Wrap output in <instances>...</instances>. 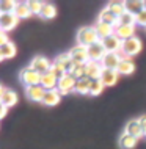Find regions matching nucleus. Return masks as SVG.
<instances>
[{
  "label": "nucleus",
  "mask_w": 146,
  "mask_h": 149,
  "mask_svg": "<svg viewBox=\"0 0 146 149\" xmlns=\"http://www.w3.org/2000/svg\"><path fill=\"white\" fill-rule=\"evenodd\" d=\"M99 41H101V38L97 36L94 27H82V29L77 31V44L79 46L90 47Z\"/></svg>",
  "instance_id": "f257e3e1"
},
{
  "label": "nucleus",
  "mask_w": 146,
  "mask_h": 149,
  "mask_svg": "<svg viewBox=\"0 0 146 149\" xmlns=\"http://www.w3.org/2000/svg\"><path fill=\"white\" fill-rule=\"evenodd\" d=\"M141 47H143V44H141V41L137 36H132V38L126 39V41H123V46H121V52L119 55H124V57H129L132 58L133 55L140 54L141 52Z\"/></svg>",
  "instance_id": "f03ea898"
},
{
  "label": "nucleus",
  "mask_w": 146,
  "mask_h": 149,
  "mask_svg": "<svg viewBox=\"0 0 146 149\" xmlns=\"http://www.w3.org/2000/svg\"><path fill=\"white\" fill-rule=\"evenodd\" d=\"M41 75L43 74H39V72H36L35 69H31L30 66L24 68V69L19 72V79H21V82L25 85V88L39 85V83H41Z\"/></svg>",
  "instance_id": "7ed1b4c3"
},
{
  "label": "nucleus",
  "mask_w": 146,
  "mask_h": 149,
  "mask_svg": "<svg viewBox=\"0 0 146 149\" xmlns=\"http://www.w3.org/2000/svg\"><path fill=\"white\" fill-rule=\"evenodd\" d=\"M75 83H77V80L72 77L71 74H66V75H63L61 79H58V86H57V90L60 91L61 96L69 94V93H74Z\"/></svg>",
  "instance_id": "20e7f679"
},
{
  "label": "nucleus",
  "mask_w": 146,
  "mask_h": 149,
  "mask_svg": "<svg viewBox=\"0 0 146 149\" xmlns=\"http://www.w3.org/2000/svg\"><path fill=\"white\" fill-rule=\"evenodd\" d=\"M69 55H71L72 61H74L75 64H87L88 61H90V57H88V47L79 46V44L69 50Z\"/></svg>",
  "instance_id": "39448f33"
},
{
  "label": "nucleus",
  "mask_w": 146,
  "mask_h": 149,
  "mask_svg": "<svg viewBox=\"0 0 146 149\" xmlns=\"http://www.w3.org/2000/svg\"><path fill=\"white\" fill-rule=\"evenodd\" d=\"M52 63H54L55 66H58L60 69H63L64 72H66V74H71L72 68H74V61H72L69 52H63V54L57 55L55 60H54Z\"/></svg>",
  "instance_id": "423d86ee"
},
{
  "label": "nucleus",
  "mask_w": 146,
  "mask_h": 149,
  "mask_svg": "<svg viewBox=\"0 0 146 149\" xmlns=\"http://www.w3.org/2000/svg\"><path fill=\"white\" fill-rule=\"evenodd\" d=\"M30 68L35 69L36 72H39V74H46V72L50 71L52 61L47 60L46 57H43V55H36V57L30 61Z\"/></svg>",
  "instance_id": "0eeeda50"
},
{
  "label": "nucleus",
  "mask_w": 146,
  "mask_h": 149,
  "mask_svg": "<svg viewBox=\"0 0 146 149\" xmlns=\"http://www.w3.org/2000/svg\"><path fill=\"white\" fill-rule=\"evenodd\" d=\"M19 19L14 13H6V14H0V30L3 31H11L13 29H16Z\"/></svg>",
  "instance_id": "6e6552de"
},
{
  "label": "nucleus",
  "mask_w": 146,
  "mask_h": 149,
  "mask_svg": "<svg viewBox=\"0 0 146 149\" xmlns=\"http://www.w3.org/2000/svg\"><path fill=\"white\" fill-rule=\"evenodd\" d=\"M119 61H121V55L119 54H115V52H107L105 57L101 60V64H102L104 69H112V71H116L119 66Z\"/></svg>",
  "instance_id": "1a4fd4ad"
},
{
  "label": "nucleus",
  "mask_w": 146,
  "mask_h": 149,
  "mask_svg": "<svg viewBox=\"0 0 146 149\" xmlns=\"http://www.w3.org/2000/svg\"><path fill=\"white\" fill-rule=\"evenodd\" d=\"M124 134L131 135V136H133V138H137V140H140V138L145 136L143 129H141V124L138 123V119H131L129 123H126Z\"/></svg>",
  "instance_id": "9d476101"
},
{
  "label": "nucleus",
  "mask_w": 146,
  "mask_h": 149,
  "mask_svg": "<svg viewBox=\"0 0 146 149\" xmlns=\"http://www.w3.org/2000/svg\"><path fill=\"white\" fill-rule=\"evenodd\" d=\"M101 42H102V46L105 47V50H107V52H115V54H119V52H121L123 41H121L116 35L107 36V38L101 39Z\"/></svg>",
  "instance_id": "9b49d317"
},
{
  "label": "nucleus",
  "mask_w": 146,
  "mask_h": 149,
  "mask_svg": "<svg viewBox=\"0 0 146 149\" xmlns=\"http://www.w3.org/2000/svg\"><path fill=\"white\" fill-rule=\"evenodd\" d=\"M85 66H87V77L90 80H99L101 79V75L104 72V68L101 64V61H91L90 60Z\"/></svg>",
  "instance_id": "f8f14e48"
},
{
  "label": "nucleus",
  "mask_w": 146,
  "mask_h": 149,
  "mask_svg": "<svg viewBox=\"0 0 146 149\" xmlns=\"http://www.w3.org/2000/svg\"><path fill=\"white\" fill-rule=\"evenodd\" d=\"M44 94H46V90H44L41 85L25 88V96L28 97V100H31V102H43Z\"/></svg>",
  "instance_id": "ddd939ff"
},
{
  "label": "nucleus",
  "mask_w": 146,
  "mask_h": 149,
  "mask_svg": "<svg viewBox=\"0 0 146 149\" xmlns=\"http://www.w3.org/2000/svg\"><path fill=\"white\" fill-rule=\"evenodd\" d=\"M105 54H107V50H105V47L102 46L101 41L88 47V57H90L91 61H101L105 57Z\"/></svg>",
  "instance_id": "4468645a"
},
{
  "label": "nucleus",
  "mask_w": 146,
  "mask_h": 149,
  "mask_svg": "<svg viewBox=\"0 0 146 149\" xmlns=\"http://www.w3.org/2000/svg\"><path fill=\"white\" fill-rule=\"evenodd\" d=\"M39 85H41L46 91L57 90V86H58V79H57L55 75L49 71V72H46V74L41 75V83H39Z\"/></svg>",
  "instance_id": "2eb2a0df"
},
{
  "label": "nucleus",
  "mask_w": 146,
  "mask_h": 149,
  "mask_svg": "<svg viewBox=\"0 0 146 149\" xmlns=\"http://www.w3.org/2000/svg\"><path fill=\"white\" fill-rule=\"evenodd\" d=\"M115 35L118 36L121 41H126V39L132 38L135 35V25H116L115 27Z\"/></svg>",
  "instance_id": "dca6fc26"
},
{
  "label": "nucleus",
  "mask_w": 146,
  "mask_h": 149,
  "mask_svg": "<svg viewBox=\"0 0 146 149\" xmlns=\"http://www.w3.org/2000/svg\"><path fill=\"white\" fill-rule=\"evenodd\" d=\"M63 96L60 94L58 90H50V91H46V94H44L43 97V104L47 107H54V105H58L60 100H61Z\"/></svg>",
  "instance_id": "f3484780"
},
{
  "label": "nucleus",
  "mask_w": 146,
  "mask_h": 149,
  "mask_svg": "<svg viewBox=\"0 0 146 149\" xmlns=\"http://www.w3.org/2000/svg\"><path fill=\"white\" fill-rule=\"evenodd\" d=\"M93 27H94L96 33H97V36H99L101 39L107 38V36L115 35V27L108 25V24H104V22H99V21H97V22H96Z\"/></svg>",
  "instance_id": "a211bd4d"
},
{
  "label": "nucleus",
  "mask_w": 146,
  "mask_h": 149,
  "mask_svg": "<svg viewBox=\"0 0 146 149\" xmlns=\"http://www.w3.org/2000/svg\"><path fill=\"white\" fill-rule=\"evenodd\" d=\"M118 74H124V75H129L135 71V64L129 57H124L121 55V61H119V66H118Z\"/></svg>",
  "instance_id": "6ab92c4d"
},
{
  "label": "nucleus",
  "mask_w": 146,
  "mask_h": 149,
  "mask_svg": "<svg viewBox=\"0 0 146 149\" xmlns=\"http://www.w3.org/2000/svg\"><path fill=\"white\" fill-rule=\"evenodd\" d=\"M118 77H119L118 71L104 69V72H102V75H101L99 80L104 83V86H112V85H115V83L118 82Z\"/></svg>",
  "instance_id": "aec40b11"
},
{
  "label": "nucleus",
  "mask_w": 146,
  "mask_h": 149,
  "mask_svg": "<svg viewBox=\"0 0 146 149\" xmlns=\"http://www.w3.org/2000/svg\"><path fill=\"white\" fill-rule=\"evenodd\" d=\"M17 93H16L14 90H10V88H6L5 93H3V96H2V104L5 105L6 108H10V107H14L16 104H17Z\"/></svg>",
  "instance_id": "412c9836"
},
{
  "label": "nucleus",
  "mask_w": 146,
  "mask_h": 149,
  "mask_svg": "<svg viewBox=\"0 0 146 149\" xmlns=\"http://www.w3.org/2000/svg\"><path fill=\"white\" fill-rule=\"evenodd\" d=\"M97 21H99V22H104V24H108V25H112V27H116V25L119 24V22H118V17H116V16L113 14L112 11H108L107 8L99 13V16H97Z\"/></svg>",
  "instance_id": "4be33fe9"
},
{
  "label": "nucleus",
  "mask_w": 146,
  "mask_h": 149,
  "mask_svg": "<svg viewBox=\"0 0 146 149\" xmlns=\"http://www.w3.org/2000/svg\"><path fill=\"white\" fill-rule=\"evenodd\" d=\"M124 8L127 13H131L133 16L140 14L141 11L145 10V2H140V0H131V2H124Z\"/></svg>",
  "instance_id": "5701e85b"
},
{
  "label": "nucleus",
  "mask_w": 146,
  "mask_h": 149,
  "mask_svg": "<svg viewBox=\"0 0 146 149\" xmlns=\"http://www.w3.org/2000/svg\"><path fill=\"white\" fill-rule=\"evenodd\" d=\"M105 8H107L108 11H112V13L115 14L116 17H119V16H123V14L126 13L124 2H118V0H112V2H108Z\"/></svg>",
  "instance_id": "b1692460"
},
{
  "label": "nucleus",
  "mask_w": 146,
  "mask_h": 149,
  "mask_svg": "<svg viewBox=\"0 0 146 149\" xmlns=\"http://www.w3.org/2000/svg\"><path fill=\"white\" fill-rule=\"evenodd\" d=\"M137 141H138L137 138H133V136L124 134V132H123V135H121L119 140H118L121 149H133V148L137 146Z\"/></svg>",
  "instance_id": "393cba45"
},
{
  "label": "nucleus",
  "mask_w": 146,
  "mask_h": 149,
  "mask_svg": "<svg viewBox=\"0 0 146 149\" xmlns=\"http://www.w3.org/2000/svg\"><path fill=\"white\" fill-rule=\"evenodd\" d=\"M91 82H93V80H90L88 77L77 80L74 93H77V94H90V86H91Z\"/></svg>",
  "instance_id": "a878e982"
},
{
  "label": "nucleus",
  "mask_w": 146,
  "mask_h": 149,
  "mask_svg": "<svg viewBox=\"0 0 146 149\" xmlns=\"http://www.w3.org/2000/svg\"><path fill=\"white\" fill-rule=\"evenodd\" d=\"M14 14L17 16V19H28L30 16H33L31 11H30V8H28V5H27V2H17Z\"/></svg>",
  "instance_id": "bb28decb"
},
{
  "label": "nucleus",
  "mask_w": 146,
  "mask_h": 149,
  "mask_svg": "<svg viewBox=\"0 0 146 149\" xmlns=\"http://www.w3.org/2000/svg\"><path fill=\"white\" fill-rule=\"evenodd\" d=\"M0 52H2L3 58L8 60V58H14L16 57V52H17V49H16V44L14 42H6L5 46L0 47Z\"/></svg>",
  "instance_id": "cd10ccee"
},
{
  "label": "nucleus",
  "mask_w": 146,
  "mask_h": 149,
  "mask_svg": "<svg viewBox=\"0 0 146 149\" xmlns=\"http://www.w3.org/2000/svg\"><path fill=\"white\" fill-rule=\"evenodd\" d=\"M17 2L13 0H0V14H6V13H14Z\"/></svg>",
  "instance_id": "c85d7f7f"
},
{
  "label": "nucleus",
  "mask_w": 146,
  "mask_h": 149,
  "mask_svg": "<svg viewBox=\"0 0 146 149\" xmlns=\"http://www.w3.org/2000/svg\"><path fill=\"white\" fill-rule=\"evenodd\" d=\"M57 16V6L52 3H44L43 11H41V17L43 19H54Z\"/></svg>",
  "instance_id": "c756f323"
},
{
  "label": "nucleus",
  "mask_w": 146,
  "mask_h": 149,
  "mask_svg": "<svg viewBox=\"0 0 146 149\" xmlns=\"http://www.w3.org/2000/svg\"><path fill=\"white\" fill-rule=\"evenodd\" d=\"M71 75L75 80L85 79L87 77V66H85V64H75L74 63V68H72V71H71Z\"/></svg>",
  "instance_id": "7c9ffc66"
},
{
  "label": "nucleus",
  "mask_w": 146,
  "mask_h": 149,
  "mask_svg": "<svg viewBox=\"0 0 146 149\" xmlns=\"http://www.w3.org/2000/svg\"><path fill=\"white\" fill-rule=\"evenodd\" d=\"M27 5H28V8H30L31 14L41 16V11H43V6H44L43 2H39V0H30V2H27Z\"/></svg>",
  "instance_id": "2f4dec72"
},
{
  "label": "nucleus",
  "mask_w": 146,
  "mask_h": 149,
  "mask_svg": "<svg viewBox=\"0 0 146 149\" xmlns=\"http://www.w3.org/2000/svg\"><path fill=\"white\" fill-rule=\"evenodd\" d=\"M118 22L121 24V25H135V16L126 11L123 16H119V17H118ZM119 24H118V25H119Z\"/></svg>",
  "instance_id": "473e14b6"
},
{
  "label": "nucleus",
  "mask_w": 146,
  "mask_h": 149,
  "mask_svg": "<svg viewBox=\"0 0 146 149\" xmlns=\"http://www.w3.org/2000/svg\"><path fill=\"white\" fill-rule=\"evenodd\" d=\"M104 83L101 80H93L91 82V86H90V94L91 96H99L101 93L104 91Z\"/></svg>",
  "instance_id": "72a5a7b5"
},
{
  "label": "nucleus",
  "mask_w": 146,
  "mask_h": 149,
  "mask_svg": "<svg viewBox=\"0 0 146 149\" xmlns=\"http://www.w3.org/2000/svg\"><path fill=\"white\" fill-rule=\"evenodd\" d=\"M135 25L146 27V10H143L140 14H137V16H135Z\"/></svg>",
  "instance_id": "f704fd0d"
},
{
  "label": "nucleus",
  "mask_w": 146,
  "mask_h": 149,
  "mask_svg": "<svg viewBox=\"0 0 146 149\" xmlns=\"http://www.w3.org/2000/svg\"><path fill=\"white\" fill-rule=\"evenodd\" d=\"M6 42H10V39H8V33L3 30H0V47L5 46Z\"/></svg>",
  "instance_id": "c9c22d12"
},
{
  "label": "nucleus",
  "mask_w": 146,
  "mask_h": 149,
  "mask_svg": "<svg viewBox=\"0 0 146 149\" xmlns=\"http://www.w3.org/2000/svg\"><path fill=\"white\" fill-rule=\"evenodd\" d=\"M138 123L141 124V129H143V134L146 136V115H141L138 118Z\"/></svg>",
  "instance_id": "e433bc0d"
},
{
  "label": "nucleus",
  "mask_w": 146,
  "mask_h": 149,
  "mask_svg": "<svg viewBox=\"0 0 146 149\" xmlns=\"http://www.w3.org/2000/svg\"><path fill=\"white\" fill-rule=\"evenodd\" d=\"M6 113H8V108L3 105V104H0V119H3L6 116Z\"/></svg>",
  "instance_id": "4c0bfd02"
},
{
  "label": "nucleus",
  "mask_w": 146,
  "mask_h": 149,
  "mask_svg": "<svg viewBox=\"0 0 146 149\" xmlns=\"http://www.w3.org/2000/svg\"><path fill=\"white\" fill-rule=\"evenodd\" d=\"M5 90H6V88L3 86L2 83H0V99H2V96H3V93H5Z\"/></svg>",
  "instance_id": "58836bf2"
},
{
  "label": "nucleus",
  "mask_w": 146,
  "mask_h": 149,
  "mask_svg": "<svg viewBox=\"0 0 146 149\" xmlns=\"http://www.w3.org/2000/svg\"><path fill=\"white\" fill-rule=\"evenodd\" d=\"M3 60H5V58H3V55H2V52H0V61H3Z\"/></svg>",
  "instance_id": "ea45409f"
},
{
  "label": "nucleus",
  "mask_w": 146,
  "mask_h": 149,
  "mask_svg": "<svg viewBox=\"0 0 146 149\" xmlns=\"http://www.w3.org/2000/svg\"><path fill=\"white\" fill-rule=\"evenodd\" d=\"M145 10H146V2H145Z\"/></svg>",
  "instance_id": "a19ab883"
}]
</instances>
